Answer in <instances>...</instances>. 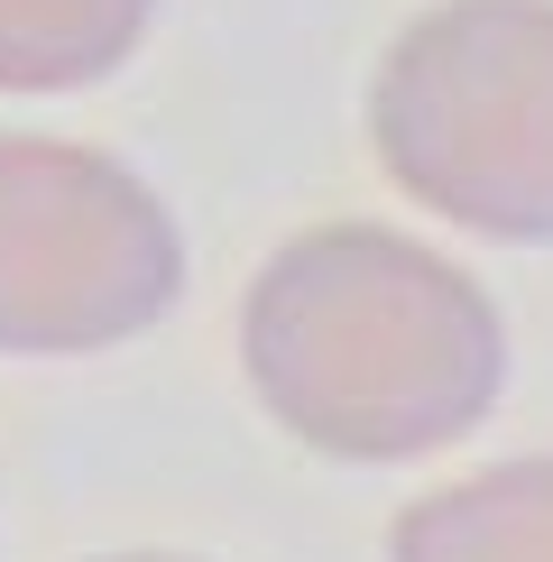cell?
I'll list each match as a JSON object with an SVG mask.
<instances>
[{
    "instance_id": "cell-1",
    "label": "cell",
    "mask_w": 553,
    "mask_h": 562,
    "mask_svg": "<svg viewBox=\"0 0 553 562\" xmlns=\"http://www.w3.org/2000/svg\"><path fill=\"white\" fill-rule=\"evenodd\" d=\"M240 379L286 442L406 471L507 396V314L452 249L387 222H314L240 295Z\"/></svg>"
},
{
    "instance_id": "cell-2",
    "label": "cell",
    "mask_w": 553,
    "mask_h": 562,
    "mask_svg": "<svg viewBox=\"0 0 553 562\" xmlns=\"http://www.w3.org/2000/svg\"><path fill=\"white\" fill-rule=\"evenodd\" d=\"M369 157L415 213L553 249V0H433L369 65Z\"/></svg>"
},
{
    "instance_id": "cell-3",
    "label": "cell",
    "mask_w": 553,
    "mask_h": 562,
    "mask_svg": "<svg viewBox=\"0 0 553 562\" xmlns=\"http://www.w3.org/2000/svg\"><path fill=\"white\" fill-rule=\"evenodd\" d=\"M184 231L83 138L0 130V360H83L176 314Z\"/></svg>"
},
{
    "instance_id": "cell-4",
    "label": "cell",
    "mask_w": 553,
    "mask_h": 562,
    "mask_svg": "<svg viewBox=\"0 0 553 562\" xmlns=\"http://www.w3.org/2000/svg\"><path fill=\"white\" fill-rule=\"evenodd\" d=\"M387 562H553V452H507L406 498Z\"/></svg>"
},
{
    "instance_id": "cell-5",
    "label": "cell",
    "mask_w": 553,
    "mask_h": 562,
    "mask_svg": "<svg viewBox=\"0 0 553 562\" xmlns=\"http://www.w3.org/2000/svg\"><path fill=\"white\" fill-rule=\"evenodd\" d=\"M157 0H0V92H83L121 75Z\"/></svg>"
},
{
    "instance_id": "cell-6",
    "label": "cell",
    "mask_w": 553,
    "mask_h": 562,
    "mask_svg": "<svg viewBox=\"0 0 553 562\" xmlns=\"http://www.w3.org/2000/svg\"><path fill=\"white\" fill-rule=\"evenodd\" d=\"M92 562H203V553H167V544H138V553H92Z\"/></svg>"
}]
</instances>
